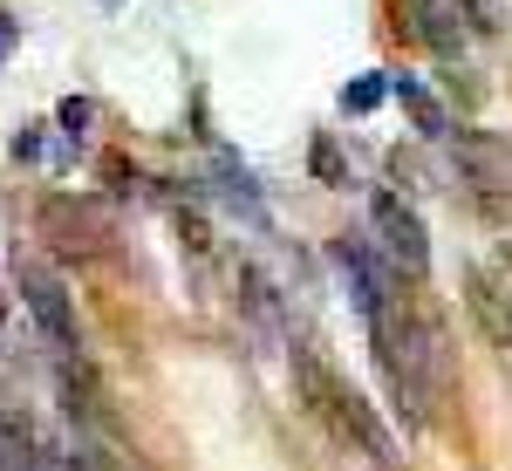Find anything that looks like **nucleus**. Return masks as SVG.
Masks as SVG:
<instances>
[{"mask_svg":"<svg viewBox=\"0 0 512 471\" xmlns=\"http://www.w3.org/2000/svg\"><path fill=\"white\" fill-rule=\"evenodd\" d=\"M369 226H376V246H383V260H390L396 274H410V280L431 274V239H424V219H417L396 192H376Z\"/></svg>","mask_w":512,"mask_h":471,"instance_id":"1","label":"nucleus"},{"mask_svg":"<svg viewBox=\"0 0 512 471\" xmlns=\"http://www.w3.org/2000/svg\"><path fill=\"white\" fill-rule=\"evenodd\" d=\"M21 301H28V314H35L41 342L69 362V355H76V308H69V287L48 274L41 260H21Z\"/></svg>","mask_w":512,"mask_h":471,"instance_id":"2","label":"nucleus"},{"mask_svg":"<svg viewBox=\"0 0 512 471\" xmlns=\"http://www.w3.org/2000/svg\"><path fill=\"white\" fill-rule=\"evenodd\" d=\"M41 239L55 246V253H69V260H89V253H103V212L96 205H82V198H41Z\"/></svg>","mask_w":512,"mask_h":471,"instance_id":"3","label":"nucleus"},{"mask_svg":"<svg viewBox=\"0 0 512 471\" xmlns=\"http://www.w3.org/2000/svg\"><path fill=\"white\" fill-rule=\"evenodd\" d=\"M321 417L335 424V437L362 444V451H369L376 465H396V458H403V451H396V437L383 431V417H376V410H369V403H362L349 383H335V396H328V410H321Z\"/></svg>","mask_w":512,"mask_h":471,"instance_id":"4","label":"nucleus"},{"mask_svg":"<svg viewBox=\"0 0 512 471\" xmlns=\"http://www.w3.org/2000/svg\"><path fill=\"white\" fill-rule=\"evenodd\" d=\"M239 308H246V321H253V342H260V355H287V314H280V294L274 280L260 274V267H246L239 274Z\"/></svg>","mask_w":512,"mask_h":471,"instance_id":"5","label":"nucleus"},{"mask_svg":"<svg viewBox=\"0 0 512 471\" xmlns=\"http://www.w3.org/2000/svg\"><path fill=\"white\" fill-rule=\"evenodd\" d=\"M458 164H465V178L485 185V192H512V151L506 144H492L478 130H458Z\"/></svg>","mask_w":512,"mask_h":471,"instance_id":"6","label":"nucleus"},{"mask_svg":"<svg viewBox=\"0 0 512 471\" xmlns=\"http://www.w3.org/2000/svg\"><path fill=\"white\" fill-rule=\"evenodd\" d=\"M465 308L478 314V328H485L499 349H512V301L499 294V280H485L478 267H465Z\"/></svg>","mask_w":512,"mask_h":471,"instance_id":"7","label":"nucleus"},{"mask_svg":"<svg viewBox=\"0 0 512 471\" xmlns=\"http://www.w3.org/2000/svg\"><path fill=\"white\" fill-rule=\"evenodd\" d=\"M212 171H219V198L233 205L239 219H246V226H267V205H260V192H253V171H246L233 151L212 157Z\"/></svg>","mask_w":512,"mask_h":471,"instance_id":"8","label":"nucleus"},{"mask_svg":"<svg viewBox=\"0 0 512 471\" xmlns=\"http://www.w3.org/2000/svg\"><path fill=\"white\" fill-rule=\"evenodd\" d=\"M465 0H417V35L431 41L437 55H458L465 48Z\"/></svg>","mask_w":512,"mask_h":471,"instance_id":"9","label":"nucleus"},{"mask_svg":"<svg viewBox=\"0 0 512 471\" xmlns=\"http://www.w3.org/2000/svg\"><path fill=\"white\" fill-rule=\"evenodd\" d=\"M390 96L403 103V110H410L417 137H431V144H437V137H451V117H444V103H437V96H431V89H424L417 76H396V82H390Z\"/></svg>","mask_w":512,"mask_h":471,"instance_id":"10","label":"nucleus"},{"mask_svg":"<svg viewBox=\"0 0 512 471\" xmlns=\"http://www.w3.org/2000/svg\"><path fill=\"white\" fill-rule=\"evenodd\" d=\"M383 96H390V82H383V76H355L349 89H342V110H349V117H369Z\"/></svg>","mask_w":512,"mask_h":471,"instance_id":"11","label":"nucleus"},{"mask_svg":"<svg viewBox=\"0 0 512 471\" xmlns=\"http://www.w3.org/2000/svg\"><path fill=\"white\" fill-rule=\"evenodd\" d=\"M308 164H315V178H321V185H349V164H342V151H335V137H328V130L315 137Z\"/></svg>","mask_w":512,"mask_h":471,"instance_id":"12","label":"nucleus"},{"mask_svg":"<svg viewBox=\"0 0 512 471\" xmlns=\"http://www.w3.org/2000/svg\"><path fill=\"white\" fill-rule=\"evenodd\" d=\"M89 123H96V103H89V96H69V103H62V130H69V137H89Z\"/></svg>","mask_w":512,"mask_h":471,"instance_id":"13","label":"nucleus"},{"mask_svg":"<svg viewBox=\"0 0 512 471\" xmlns=\"http://www.w3.org/2000/svg\"><path fill=\"white\" fill-rule=\"evenodd\" d=\"M14 41H21V21H14V14H7V7H0V62H7V55H14Z\"/></svg>","mask_w":512,"mask_h":471,"instance_id":"14","label":"nucleus"},{"mask_svg":"<svg viewBox=\"0 0 512 471\" xmlns=\"http://www.w3.org/2000/svg\"><path fill=\"white\" fill-rule=\"evenodd\" d=\"M14 157H21V164H28V157H41V137H35V130H21V137H14Z\"/></svg>","mask_w":512,"mask_h":471,"instance_id":"15","label":"nucleus"},{"mask_svg":"<svg viewBox=\"0 0 512 471\" xmlns=\"http://www.w3.org/2000/svg\"><path fill=\"white\" fill-rule=\"evenodd\" d=\"M0 321H7V294H0Z\"/></svg>","mask_w":512,"mask_h":471,"instance_id":"16","label":"nucleus"}]
</instances>
